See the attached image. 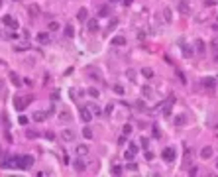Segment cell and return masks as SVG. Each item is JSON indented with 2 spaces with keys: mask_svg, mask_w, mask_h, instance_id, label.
I'll return each instance as SVG.
<instances>
[{
  "mask_svg": "<svg viewBox=\"0 0 218 177\" xmlns=\"http://www.w3.org/2000/svg\"><path fill=\"white\" fill-rule=\"evenodd\" d=\"M32 165H33V157L32 156L14 157V167H18V169H30Z\"/></svg>",
  "mask_w": 218,
  "mask_h": 177,
  "instance_id": "obj_1",
  "label": "cell"
},
{
  "mask_svg": "<svg viewBox=\"0 0 218 177\" xmlns=\"http://www.w3.org/2000/svg\"><path fill=\"white\" fill-rule=\"evenodd\" d=\"M30 102H32V97H16L14 98V108H16V110L18 112H22L24 110V108H26V104H30Z\"/></svg>",
  "mask_w": 218,
  "mask_h": 177,
  "instance_id": "obj_2",
  "label": "cell"
},
{
  "mask_svg": "<svg viewBox=\"0 0 218 177\" xmlns=\"http://www.w3.org/2000/svg\"><path fill=\"white\" fill-rule=\"evenodd\" d=\"M79 114H81V120H83V122H91V120H93V112H91L88 106H81Z\"/></svg>",
  "mask_w": 218,
  "mask_h": 177,
  "instance_id": "obj_3",
  "label": "cell"
},
{
  "mask_svg": "<svg viewBox=\"0 0 218 177\" xmlns=\"http://www.w3.org/2000/svg\"><path fill=\"white\" fill-rule=\"evenodd\" d=\"M161 157L165 159L167 163L175 161V150H173V148H165V150H163V154H161Z\"/></svg>",
  "mask_w": 218,
  "mask_h": 177,
  "instance_id": "obj_4",
  "label": "cell"
},
{
  "mask_svg": "<svg viewBox=\"0 0 218 177\" xmlns=\"http://www.w3.org/2000/svg\"><path fill=\"white\" fill-rule=\"evenodd\" d=\"M61 140H63V142H71V140H75V132H73L71 128L63 130V132H61Z\"/></svg>",
  "mask_w": 218,
  "mask_h": 177,
  "instance_id": "obj_5",
  "label": "cell"
},
{
  "mask_svg": "<svg viewBox=\"0 0 218 177\" xmlns=\"http://www.w3.org/2000/svg\"><path fill=\"white\" fill-rule=\"evenodd\" d=\"M2 22H4L8 28H14V30H16V28H20V26H18V22H16V20H12V16H8V14L2 18Z\"/></svg>",
  "mask_w": 218,
  "mask_h": 177,
  "instance_id": "obj_6",
  "label": "cell"
},
{
  "mask_svg": "<svg viewBox=\"0 0 218 177\" xmlns=\"http://www.w3.org/2000/svg\"><path fill=\"white\" fill-rule=\"evenodd\" d=\"M86 28H88V32H96V30H98V20L96 18L86 20Z\"/></svg>",
  "mask_w": 218,
  "mask_h": 177,
  "instance_id": "obj_7",
  "label": "cell"
},
{
  "mask_svg": "<svg viewBox=\"0 0 218 177\" xmlns=\"http://www.w3.org/2000/svg\"><path fill=\"white\" fill-rule=\"evenodd\" d=\"M110 43L116 45V47H122V45H126V38H124V36H114Z\"/></svg>",
  "mask_w": 218,
  "mask_h": 177,
  "instance_id": "obj_8",
  "label": "cell"
},
{
  "mask_svg": "<svg viewBox=\"0 0 218 177\" xmlns=\"http://www.w3.org/2000/svg\"><path fill=\"white\" fill-rule=\"evenodd\" d=\"M38 41H40V43H43V45H45V43H51V39H49V33H47V32L38 33Z\"/></svg>",
  "mask_w": 218,
  "mask_h": 177,
  "instance_id": "obj_9",
  "label": "cell"
},
{
  "mask_svg": "<svg viewBox=\"0 0 218 177\" xmlns=\"http://www.w3.org/2000/svg\"><path fill=\"white\" fill-rule=\"evenodd\" d=\"M200 157H202V159H210V157H212V148H210V146H206V148L200 150Z\"/></svg>",
  "mask_w": 218,
  "mask_h": 177,
  "instance_id": "obj_10",
  "label": "cell"
},
{
  "mask_svg": "<svg viewBox=\"0 0 218 177\" xmlns=\"http://www.w3.org/2000/svg\"><path fill=\"white\" fill-rule=\"evenodd\" d=\"M77 20H81V22H86V20H88V10H86V8H81L79 12H77Z\"/></svg>",
  "mask_w": 218,
  "mask_h": 177,
  "instance_id": "obj_11",
  "label": "cell"
},
{
  "mask_svg": "<svg viewBox=\"0 0 218 177\" xmlns=\"http://www.w3.org/2000/svg\"><path fill=\"white\" fill-rule=\"evenodd\" d=\"M47 114H49V112H33V122H43V120H45L47 118Z\"/></svg>",
  "mask_w": 218,
  "mask_h": 177,
  "instance_id": "obj_12",
  "label": "cell"
},
{
  "mask_svg": "<svg viewBox=\"0 0 218 177\" xmlns=\"http://www.w3.org/2000/svg\"><path fill=\"white\" fill-rule=\"evenodd\" d=\"M202 85H205L206 89H214V87H216V79H212V77H206L205 81H202Z\"/></svg>",
  "mask_w": 218,
  "mask_h": 177,
  "instance_id": "obj_13",
  "label": "cell"
},
{
  "mask_svg": "<svg viewBox=\"0 0 218 177\" xmlns=\"http://www.w3.org/2000/svg\"><path fill=\"white\" fill-rule=\"evenodd\" d=\"M73 167H75V171H83L85 169V163H83V161H81V159H75V161H73Z\"/></svg>",
  "mask_w": 218,
  "mask_h": 177,
  "instance_id": "obj_14",
  "label": "cell"
},
{
  "mask_svg": "<svg viewBox=\"0 0 218 177\" xmlns=\"http://www.w3.org/2000/svg\"><path fill=\"white\" fill-rule=\"evenodd\" d=\"M195 47H197L198 53H205V41H202V39H197V41H195Z\"/></svg>",
  "mask_w": 218,
  "mask_h": 177,
  "instance_id": "obj_15",
  "label": "cell"
},
{
  "mask_svg": "<svg viewBox=\"0 0 218 177\" xmlns=\"http://www.w3.org/2000/svg\"><path fill=\"white\" fill-rule=\"evenodd\" d=\"M142 75H144L145 79H151V77H153V69H149V67H144V69H142Z\"/></svg>",
  "mask_w": 218,
  "mask_h": 177,
  "instance_id": "obj_16",
  "label": "cell"
},
{
  "mask_svg": "<svg viewBox=\"0 0 218 177\" xmlns=\"http://www.w3.org/2000/svg\"><path fill=\"white\" fill-rule=\"evenodd\" d=\"M173 124H177V126H183V124H185V116H183V114H179V116H175V118H173Z\"/></svg>",
  "mask_w": 218,
  "mask_h": 177,
  "instance_id": "obj_17",
  "label": "cell"
},
{
  "mask_svg": "<svg viewBox=\"0 0 218 177\" xmlns=\"http://www.w3.org/2000/svg\"><path fill=\"white\" fill-rule=\"evenodd\" d=\"M134 156H136V154H134L132 150H126V154H124V159H126V161H134Z\"/></svg>",
  "mask_w": 218,
  "mask_h": 177,
  "instance_id": "obj_18",
  "label": "cell"
},
{
  "mask_svg": "<svg viewBox=\"0 0 218 177\" xmlns=\"http://www.w3.org/2000/svg\"><path fill=\"white\" fill-rule=\"evenodd\" d=\"M47 28H49V32H57V30H59V22H49V26H47Z\"/></svg>",
  "mask_w": 218,
  "mask_h": 177,
  "instance_id": "obj_19",
  "label": "cell"
},
{
  "mask_svg": "<svg viewBox=\"0 0 218 177\" xmlns=\"http://www.w3.org/2000/svg\"><path fill=\"white\" fill-rule=\"evenodd\" d=\"M77 154H79V156H86V154H88V148H86V146H79V148H77Z\"/></svg>",
  "mask_w": 218,
  "mask_h": 177,
  "instance_id": "obj_20",
  "label": "cell"
},
{
  "mask_svg": "<svg viewBox=\"0 0 218 177\" xmlns=\"http://www.w3.org/2000/svg\"><path fill=\"white\" fill-rule=\"evenodd\" d=\"M163 18H165V22H171V20H173L171 10H169V8H165V10H163Z\"/></svg>",
  "mask_w": 218,
  "mask_h": 177,
  "instance_id": "obj_21",
  "label": "cell"
},
{
  "mask_svg": "<svg viewBox=\"0 0 218 177\" xmlns=\"http://www.w3.org/2000/svg\"><path fill=\"white\" fill-rule=\"evenodd\" d=\"M65 36H67V38H73V36H75V30H73V26H65Z\"/></svg>",
  "mask_w": 218,
  "mask_h": 177,
  "instance_id": "obj_22",
  "label": "cell"
},
{
  "mask_svg": "<svg viewBox=\"0 0 218 177\" xmlns=\"http://www.w3.org/2000/svg\"><path fill=\"white\" fill-rule=\"evenodd\" d=\"M83 136H85V138H88V140H91V138H93V130H91L88 126H86V128H83Z\"/></svg>",
  "mask_w": 218,
  "mask_h": 177,
  "instance_id": "obj_23",
  "label": "cell"
},
{
  "mask_svg": "<svg viewBox=\"0 0 218 177\" xmlns=\"http://www.w3.org/2000/svg\"><path fill=\"white\" fill-rule=\"evenodd\" d=\"M142 92H144V97H151V95H153L151 87H144V89H142Z\"/></svg>",
  "mask_w": 218,
  "mask_h": 177,
  "instance_id": "obj_24",
  "label": "cell"
},
{
  "mask_svg": "<svg viewBox=\"0 0 218 177\" xmlns=\"http://www.w3.org/2000/svg\"><path fill=\"white\" fill-rule=\"evenodd\" d=\"M88 106V108H91V112H93V114H100V108L96 104H86Z\"/></svg>",
  "mask_w": 218,
  "mask_h": 177,
  "instance_id": "obj_25",
  "label": "cell"
},
{
  "mask_svg": "<svg viewBox=\"0 0 218 177\" xmlns=\"http://www.w3.org/2000/svg\"><path fill=\"white\" fill-rule=\"evenodd\" d=\"M30 14H32V16H38V14H40V8L35 6V4H33V6H30Z\"/></svg>",
  "mask_w": 218,
  "mask_h": 177,
  "instance_id": "obj_26",
  "label": "cell"
},
{
  "mask_svg": "<svg viewBox=\"0 0 218 177\" xmlns=\"http://www.w3.org/2000/svg\"><path fill=\"white\" fill-rule=\"evenodd\" d=\"M126 75H128V79H130V81H136V71L128 69V71H126Z\"/></svg>",
  "mask_w": 218,
  "mask_h": 177,
  "instance_id": "obj_27",
  "label": "cell"
},
{
  "mask_svg": "<svg viewBox=\"0 0 218 177\" xmlns=\"http://www.w3.org/2000/svg\"><path fill=\"white\" fill-rule=\"evenodd\" d=\"M114 92H116V95H124V87L116 85V87H114Z\"/></svg>",
  "mask_w": 218,
  "mask_h": 177,
  "instance_id": "obj_28",
  "label": "cell"
},
{
  "mask_svg": "<svg viewBox=\"0 0 218 177\" xmlns=\"http://www.w3.org/2000/svg\"><path fill=\"white\" fill-rule=\"evenodd\" d=\"M126 169H128V171H136V169H138V165L134 163V161H130V163L126 165Z\"/></svg>",
  "mask_w": 218,
  "mask_h": 177,
  "instance_id": "obj_29",
  "label": "cell"
},
{
  "mask_svg": "<svg viewBox=\"0 0 218 177\" xmlns=\"http://www.w3.org/2000/svg\"><path fill=\"white\" fill-rule=\"evenodd\" d=\"M112 173H114V175H122V167H120V165H114Z\"/></svg>",
  "mask_w": 218,
  "mask_h": 177,
  "instance_id": "obj_30",
  "label": "cell"
},
{
  "mask_svg": "<svg viewBox=\"0 0 218 177\" xmlns=\"http://www.w3.org/2000/svg\"><path fill=\"white\" fill-rule=\"evenodd\" d=\"M88 95H91L93 98H98V91H96L94 87H93V89H88Z\"/></svg>",
  "mask_w": 218,
  "mask_h": 177,
  "instance_id": "obj_31",
  "label": "cell"
},
{
  "mask_svg": "<svg viewBox=\"0 0 218 177\" xmlns=\"http://www.w3.org/2000/svg\"><path fill=\"white\" fill-rule=\"evenodd\" d=\"M10 79H12V83H14V85H20V79L16 77V73H10Z\"/></svg>",
  "mask_w": 218,
  "mask_h": 177,
  "instance_id": "obj_32",
  "label": "cell"
},
{
  "mask_svg": "<svg viewBox=\"0 0 218 177\" xmlns=\"http://www.w3.org/2000/svg\"><path fill=\"white\" fill-rule=\"evenodd\" d=\"M181 12H183V14H189V6H187V2H181Z\"/></svg>",
  "mask_w": 218,
  "mask_h": 177,
  "instance_id": "obj_33",
  "label": "cell"
},
{
  "mask_svg": "<svg viewBox=\"0 0 218 177\" xmlns=\"http://www.w3.org/2000/svg\"><path fill=\"white\" fill-rule=\"evenodd\" d=\"M98 14H100V16H108V6H102Z\"/></svg>",
  "mask_w": 218,
  "mask_h": 177,
  "instance_id": "obj_34",
  "label": "cell"
},
{
  "mask_svg": "<svg viewBox=\"0 0 218 177\" xmlns=\"http://www.w3.org/2000/svg\"><path fill=\"white\" fill-rule=\"evenodd\" d=\"M128 148H130V150H132L134 154H136V151H138V146L134 144V142H130V144H128Z\"/></svg>",
  "mask_w": 218,
  "mask_h": 177,
  "instance_id": "obj_35",
  "label": "cell"
},
{
  "mask_svg": "<svg viewBox=\"0 0 218 177\" xmlns=\"http://www.w3.org/2000/svg\"><path fill=\"white\" fill-rule=\"evenodd\" d=\"M18 122H20L22 126H26V124H28V118H26V116H20V118H18Z\"/></svg>",
  "mask_w": 218,
  "mask_h": 177,
  "instance_id": "obj_36",
  "label": "cell"
},
{
  "mask_svg": "<svg viewBox=\"0 0 218 177\" xmlns=\"http://www.w3.org/2000/svg\"><path fill=\"white\" fill-rule=\"evenodd\" d=\"M139 144H142V148H147V138H142Z\"/></svg>",
  "mask_w": 218,
  "mask_h": 177,
  "instance_id": "obj_37",
  "label": "cell"
},
{
  "mask_svg": "<svg viewBox=\"0 0 218 177\" xmlns=\"http://www.w3.org/2000/svg\"><path fill=\"white\" fill-rule=\"evenodd\" d=\"M130 132H132V126L126 124V126H124V134H130Z\"/></svg>",
  "mask_w": 218,
  "mask_h": 177,
  "instance_id": "obj_38",
  "label": "cell"
},
{
  "mask_svg": "<svg viewBox=\"0 0 218 177\" xmlns=\"http://www.w3.org/2000/svg\"><path fill=\"white\" fill-rule=\"evenodd\" d=\"M28 138H38V132H32V130H28Z\"/></svg>",
  "mask_w": 218,
  "mask_h": 177,
  "instance_id": "obj_39",
  "label": "cell"
},
{
  "mask_svg": "<svg viewBox=\"0 0 218 177\" xmlns=\"http://www.w3.org/2000/svg\"><path fill=\"white\" fill-rule=\"evenodd\" d=\"M45 136H47V140H55V134H53V132H47Z\"/></svg>",
  "mask_w": 218,
  "mask_h": 177,
  "instance_id": "obj_40",
  "label": "cell"
},
{
  "mask_svg": "<svg viewBox=\"0 0 218 177\" xmlns=\"http://www.w3.org/2000/svg\"><path fill=\"white\" fill-rule=\"evenodd\" d=\"M138 110H145V102H138Z\"/></svg>",
  "mask_w": 218,
  "mask_h": 177,
  "instance_id": "obj_41",
  "label": "cell"
},
{
  "mask_svg": "<svg viewBox=\"0 0 218 177\" xmlns=\"http://www.w3.org/2000/svg\"><path fill=\"white\" fill-rule=\"evenodd\" d=\"M145 159H153V154H151V151H145Z\"/></svg>",
  "mask_w": 218,
  "mask_h": 177,
  "instance_id": "obj_42",
  "label": "cell"
},
{
  "mask_svg": "<svg viewBox=\"0 0 218 177\" xmlns=\"http://www.w3.org/2000/svg\"><path fill=\"white\" fill-rule=\"evenodd\" d=\"M214 2H216V0H206V6H212Z\"/></svg>",
  "mask_w": 218,
  "mask_h": 177,
  "instance_id": "obj_43",
  "label": "cell"
},
{
  "mask_svg": "<svg viewBox=\"0 0 218 177\" xmlns=\"http://www.w3.org/2000/svg\"><path fill=\"white\" fill-rule=\"evenodd\" d=\"M122 2H124V4H126V6H128V4H132V2H134V0H122Z\"/></svg>",
  "mask_w": 218,
  "mask_h": 177,
  "instance_id": "obj_44",
  "label": "cell"
},
{
  "mask_svg": "<svg viewBox=\"0 0 218 177\" xmlns=\"http://www.w3.org/2000/svg\"><path fill=\"white\" fill-rule=\"evenodd\" d=\"M112 2H120V0H110V4H112Z\"/></svg>",
  "mask_w": 218,
  "mask_h": 177,
  "instance_id": "obj_45",
  "label": "cell"
},
{
  "mask_svg": "<svg viewBox=\"0 0 218 177\" xmlns=\"http://www.w3.org/2000/svg\"><path fill=\"white\" fill-rule=\"evenodd\" d=\"M0 8H2V0H0Z\"/></svg>",
  "mask_w": 218,
  "mask_h": 177,
  "instance_id": "obj_46",
  "label": "cell"
},
{
  "mask_svg": "<svg viewBox=\"0 0 218 177\" xmlns=\"http://www.w3.org/2000/svg\"><path fill=\"white\" fill-rule=\"evenodd\" d=\"M0 87H2V83H0Z\"/></svg>",
  "mask_w": 218,
  "mask_h": 177,
  "instance_id": "obj_47",
  "label": "cell"
},
{
  "mask_svg": "<svg viewBox=\"0 0 218 177\" xmlns=\"http://www.w3.org/2000/svg\"><path fill=\"white\" fill-rule=\"evenodd\" d=\"M216 165H218V161H216Z\"/></svg>",
  "mask_w": 218,
  "mask_h": 177,
  "instance_id": "obj_48",
  "label": "cell"
}]
</instances>
